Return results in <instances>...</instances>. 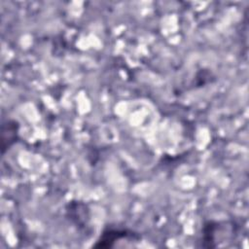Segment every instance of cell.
I'll use <instances>...</instances> for the list:
<instances>
[{
	"label": "cell",
	"mask_w": 249,
	"mask_h": 249,
	"mask_svg": "<svg viewBox=\"0 0 249 249\" xmlns=\"http://www.w3.org/2000/svg\"><path fill=\"white\" fill-rule=\"evenodd\" d=\"M18 125L16 121L9 120L2 126V153L17 141Z\"/></svg>",
	"instance_id": "cell-2"
},
{
	"label": "cell",
	"mask_w": 249,
	"mask_h": 249,
	"mask_svg": "<svg viewBox=\"0 0 249 249\" xmlns=\"http://www.w3.org/2000/svg\"><path fill=\"white\" fill-rule=\"evenodd\" d=\"M134 233L127 230H121V229H107L105 230L93 247L98 248H108L112 247L113 244L122 238H125L128 236L134 237Z\"/></svg>",
	"instance_id": "cell-1"
}]
</instances>
